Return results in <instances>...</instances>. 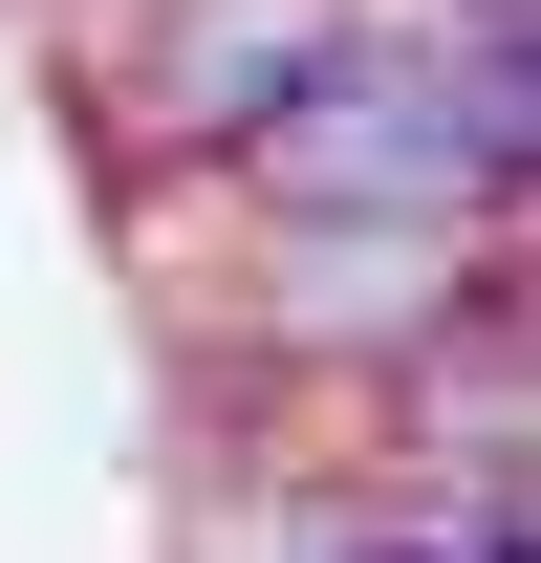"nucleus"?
I'll use <instances>...</instances> for the list:
<instances>
[{
	"label": "nucleus",
	"instance_id": "f257e3e1",
	"mask_svg": "<svg viewBox=\"0 0 541 563\" xmlns=\"http://www.w3.org/2000/svg\"><path fill=\"white\" fill-rule=\"evenodd\" d=\"M520 152H541V66L520 44H455V22H346L325 66L281 87L217 196L261 217H520Z\"/></svg>",
	"mask_w": 541,
	"mask_h": 563
},
{
	"label": "nucleus",
	"instance_id": "f03ea898",
	"mask_svg": "<svg viewBox=\"0 0 541 563\" xmlns=\"http://www.w3.org/2000/svg\"><path fill=\"white\" fill-rule=\"evenodd\" d=\"M476 282H520V217H261L239 347H261V368H325V390H390Z\"/></svg>",
	"mask_w": 541,
	"mask_h": 563
},
{
	"label": "nucleus",
	"instance_id": "7ed1b4c3",
	"mask_svg": "<svg viewBox=\"0 0 541 563\" xmlns=\"http://www.w3.org/2000/svg\"><path fill=\"white\" fill-rule=\"evenodd\" d=\"M368 0H152V44L109 66V109H131V174H239V131H261L281 87L325 66Z\"/></svg>",
	"mask_w": 541,
	"mask_h": 563
}]
</instances>
